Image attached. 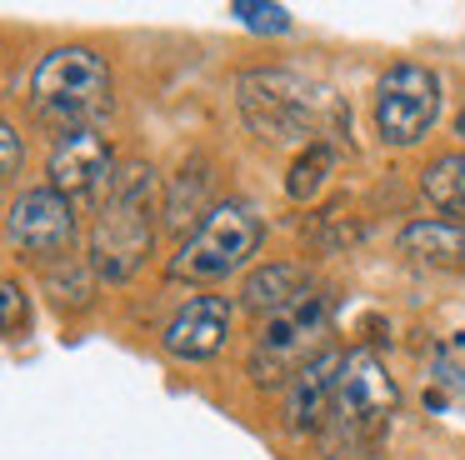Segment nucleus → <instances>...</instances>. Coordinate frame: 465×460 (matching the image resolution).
Wrapping results in <instances>:
<instances>
[{"instance_id": "obj_7", "label": "nucleus", "mask_w": 465, "mask_h": 460, "mask_svg": "<svg viewBox=\"0 0 465 460\" xmlns=\"http://www.w3.org/2000/svg\"><path fill=\"white\" fill-rule=\"evenodd\" d=\"M435 120H440V75L430 65H415V60L385 70L375 85V130L385 145H415L430 135Z\"/></svg>"}, {"instance_id": "obj_21", "label": "nucleus", "mask_w": 465, "mask_h": 460, "mask_svg": "<svg viewBox=\"0 0 465 460\" xmlns=\"http://www.w3.org/2000/svg\"><path fill=\"white\" fill-rule=\"evenodd\" d=\"M455 135L465 140V100H460V110H455Z\"/></svg>"}, {"instance_id": "obj_1", "label": "nucleus", "mask_w": 465, "mask_h": 460, "mask_svg": "<svg viewBox=\"0 0 465 460\" xmlns=\"http://www.w3.org/2000/svg\"><path fill=\"white\" fill-rule=\"evenodd\" d=\"M235 105H241L251 135L271 145H321L341 125V105L325 85L295 75V70H241L235 75Z\"/></svg>"}, {"instance_id": "obj_8", "label": "nucleus", "mask_w": 465, "mask_h": 460, "mask_svg": "<svg viewBox=\"0 0 465 460\" xmlns=\"http://www.w3.org/2000/svg\"><path fill=\"white\" fill-rule=\"evenodd\" d=\"M71 240H75V205L61 190L35 185L11 200V210H5V245L15 255L61 260L71 255Z\"/></svg>"}, {"instance_id": "obj_10", "label": "nucleus", "mask_w": 465, "mask_h": 460, "mask_svg": "<svg viewBox=\"0 0 465 460\" xmlns=\"http://www.w3.org/2000/svg\"><path fill=\"white\" fill-rule=\"evenodd\" d=\"M45 175H51V190H61L65 200L95 195L101 185L115 180V150H111V140H105L95 125L65 130V135H55V145H51V165H45Z\"/></svg>"}, {"instance_id": "obj_4", "label": "nucleus", "mask_w": 465, "mask_h": 460, "mask_svg": "<svg viewBox=\"0 0 465 460\" xmlns=\"http://www.w3.org/2000/svg\"><path fill=\"white\" fill-rule=\"evenodd\" d=\"M31 110L65 130H85L111 110V65L91 45H55L31 70Z\"/></svg>"}, {"instance_id": "obj_20", "label": "nucleus", "mask_w": 465, "mask_h": 460, "mask_svg": "<svg viewBox=\"0 0 465 460\" xmlns=\"http://www.w3.org/2000/svg\"><path fill=\"white\" fill-rule=\"evenodd\" d=\"M0 150H5V160H0V180H15L21 175V160H25V145H21V130L5 120L0 125Z\"/></svg>"}, {"instance_id": "obj_5", "label": "nucleus", "mask_w": 465, "mask_h": 460, "mask_svg": "<svg viewBox=\"0 0 465 460\" xmlns=\"http://www.w3.org/2000/svg\"><path fill=\"white\" fill-rule=\"evenodd\" d=\"M325 330H331V295L325 290H301L291 305H281L275 315H265L255 325V340H251V370L255 385H285L301 365H311L325 345Z\"/></svg>"}, {"instance_id": "obj_3", "label": "nucleus", "mask_w": 465, "mask_h": 460, "mask_svg": "<svg viewBox=\"0 0 465 460\" xmlns=\"http://www.w3.org/2000/svg\"><path fill=\"white\" fill-rule=\"evenodd\" d=\"M401 405L391 370L381 365V355L371 350H351L345 355V375L335 390V410L325 420V455L331 460H361L381 445V435L391 430V415Z\"/></svg>"}, {"instance_id": "obj_17", "label": "nucleus", "mask_w": 465, "mask_h": 460, "mask_svg": "<svg viewBox=\"0 0 465 460\" xmlns=\"http://www.w3.org/2000/svg\"><path fill=\"white\" fill-rule=\"evenodd\" d=\"M95 270L85 265V260H75V255H61V260H51V270H45V290L55 295V305H71V310H85L91 305V295H95Z\"/></svg>"}, {"instance_id": "obj_6", "label": "nucleus", "mask_w": 465, "mask_h": 460, "mask_svg": "<svg viewBox=\"0 0 465 460\" xmlns=\"http://www.w3.org/2000/svg\"><path fill=\"white\" fill-rule=\"evenodd\" d=\"M261 245H265V220L255 215L245 200H221V205L201 220V230L185 235L181 250L171 255V280L215 285V280H225V275L251 265V255Z\"/></svg>"}, {"instance_id": "obj_18", "label": "nucleus", "mask_w": 465, "mask_h": 460, "mask_svg": "<svg viewBox=\"0 0 465 460\" xmlns=\"http://www.w3.org/2000/svg\"><path fill=\"white\" fill-rule=\"evenodd\" d=\"M231 15L251 30H265V35H281L291 30V10L285 5H255V0H231Z\"/></svg>"}, {"instance_id": "obj_12", "label": "nucleus", "mask_w": 465, "mask_h": 460, "mask_svg": "<svg viewBox=\"0 0 465 460\" xmlns=\"http://www.w3.org/2000/svg\"><path fill=\"white\" fill-rule=\"evenodd\" d=\"M301 290H311V280H305V265H295V260H271L265 270H255V275H245L241 285V305L251 310V315H275L281 305H291Z\"/></svg>"}, {"instance_id": "obj_11", "label": "nucleus", "mask_w": 465, "mask_h": 460, "mask_svg": "<svg viewBox=\"0 0 465 460\" xmlns=\"http://www.w3.org/2000/svg\"><path fill=\"white\" fill-rule=\"evenodd\" d=\"M231 335V300L225 295H191L161 330V345L175 360H211Z\"/></svg>"}, {"instance_id": "obj_15", "label": "nucleus", "mask_w": 465, "mask_h": 460, "mask_svg": "<svg viewBox=\"0 0 465 460\" xmlns=\"http://www.w3.org/2000/svg\"><path fill=\"white\" fill-rule=\"evenodd\" d=\"M420 190L445 220L465 215V150H450V155H435L420 175Z\"/></svg>"}, {"instance_id": "obj_9", "label": "nucleus", "mask_w": 465, "mask_h": 460, "mask_svg": "<svg viewBox=\"0 0 465 460\" xmlns=\"http://www.w3.org/2000/svg\"><path fill=\"white\" fill-rule=\"evenodd\" d=\"M345 355L351 350H321L311 365H301L291 380L281 385V420L291 435H315L325 430L335 410V390H341V375H345Z\"/></svg>"}, {"instance_id": "obj_13", "label": "nucleus", "mask_w": 465, "mask_h": 460, "mask_svg": "<svg viewBox=\"0 0 465 460\" xmlns=\"http://www.w3.org/2000/svg\"><path fill=\"white\" fill-rule=\"evenodd\" d=\"M205 195H211V160L195 155V160H185V165H181L171 195H165V225L181 230V235H185V230L195 235L201 220L215 210V205H205Z\"/></svg>"}, {"instance_id": "obj_16", "label": "nucleus", "mask_w": 465, "mask_h": 460, "mask_svg": "<svg viewBox=\"0 0 465 460\" xmlns=\"http://www.w3.org/2000/svg\"><path fill=\"white\" fill-rule=\"evenodd\" d=\"M335 170V145L331 140H321V145H305L301 155H295L291 175H285V195L295 200V205H305V200H315L325 190V180H331Z\"/></svg>"}, {"instance_id": "obj_14", "label": "nucleus", "mask_w": 465, "mask_h": 460, "mask_svg": "<svg viewBox=\"0 0 465 460\" xmlns=\"http://www.w3.org/2000/svg\"><path fill=\"white\" fill-rule=\"evenodd\" d=\"M401 250L415 260H430V265H465V220H411L401 230Z\"/></svg>"}, {"instance_id": "obj_2", "label": "nucleus", "mask_w": 465, "mask_h": 460, "mask_svg": "<svg viewBox=\"0 0 465 460\" xmlns=\"http://www.w3.org/2000/svg\"><path fill=\"white\" fill-rule=\"evenodd\" d=\"M155 245V170L145 160L115 170L91 225V270L111 285L131 280Z\"/></svg>"}, {"instance_id": "obj_19", "label": "nucleus", "mask_w": 465, "mask_h": 460, "mask_svg": "<svg viewBox=\"0 0 465 460\" xmlns=\"http://www.w3.org/2000/svg\"><path fill=\"white\" fill-rule=\"evenodd\" d=\"M0 295H5V335H21V330L31 325V305H25L21 280H5V285H0Z\"/></svg>"}]
</instances>
